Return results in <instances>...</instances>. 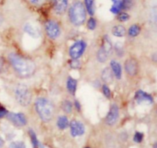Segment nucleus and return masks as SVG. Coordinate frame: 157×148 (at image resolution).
Here are the masks:
<instances>
[{
  "label": "nucleus",
  "instance_id": "e433bc0d",
  "mask_svg": "<svg viewBox=\"0 0 157 148\" xmlns=\"http://www.w3.org/2000/svg\"><path fill=\"white\" fill-rule=\"evenodd\" d=\"M75 107H76V109L78 111H81V104H80L79 101H75Z\"/></svg>",
  "mask_w": 157,
  "mask_h": 148
},
{
  "label": "nucleus",
  "instance_id": "f704fd0d",
  "mask_svg": "<svg viewBox=\"0 0 157 148\" xmlns=\"http://www.w3.org/2000/svg\"><path fill=\"white\" fill-rule=\"evenodd\" d=\"M71 68H79V66L81 65V64H80L79 61L77 59H73L71 61Z\"/></svg>",
  "mask_w": 157,
  "mask_h": 148
},
{
  "label": "nucleus",
  "instance_id": "423d86ee",
  "mask_svg": "<svg viewBox=\"0 0 157 148\" xmlns=\"http://www.w3.org/2000/svg\"><path fill=\"white\" fill-rule=\"evenodd\" d=\"M45 31L48 36L52 39H56L61 34V29L58 23L53 20H49L45 23Z\"/></svg>",
  "mask_w": 157,
  "mask_h": 148
},
{
  "label": "nucleus",
  "instance_id": "a19ab883",
  "mask_svg": "<svg viewBox=\"0 0 157 148\" xmlns=\"http://www.w3.org/2000/svg\"><path fill=\"white\" fill-rule=\"evenodd\" d=\"M154 148H157V141L156 143H155V144H154Z\"/></svg>",
  "mask_w": 157,
  "mask_h": 148
},
{
  "label": "nucleus",
  "instance_id": "393cba45",
  "mask_svg": "<svg viewBox=\"0 0 157 148\" xmlns=\"http://www.w3.org/2000/svg\"><path fill=\"white\" fill-rule=\"evenodd\" d=\"M61 107H62V110L64 111L65 113L69 114L72 111V109H73V104H72V103L70 101L66 100V101H63Z\"/></svg>",
  "mask_w": 157,
  "mask_h": 148
},
{
  "label": "nucleus",
  "instance_id": "9b49d317",
  "mask_svg": "<svg viewBox=\"0 0 157 148\" xmlns=\"http://www.w3.org/2000/svg\"><path fill=\"white\" fill-rule=\"evenodd\" d=\"M23 30L25 32L27 35H29V36L32 37L33 38H38L41 36V32H40V29H38V27H37L36 25H35L32 23H26L24 25L23 28Z\"/></svg>",
  "mask_w": 157,
  "mask_h": 148
},
{
  "label": "nucleus",
  "instance_id": "5701e85b",
  "mask_svg": "<svg viewBox=\"0 0 157 148\" xmlns=\"http://www.w3.org/2000/svg\"><path fill=\"white\" fill-rule=\"evenodd\" d=\"M150 22L154 29H157V7L153 8L150 12Z\"/></svg>",
  "mask_w": 157,
  "mask_h": 148
},
{
  "label": "nucleus",
  "instance_id": "2eb2a0df",
  "mask_svg": "<svg viewBox=\"0 0 157 148\" xmlns=\"http://www.w3.org/2000/svg\"><path fill=\"white\" fill-rule=\"evenodd\" d=\"M110 69L117 79H121L122 77V68L121 64L115 60L110 61Z\"/></svg>",
  "mask_w": 157,
  "mask_h": 148
},
{
  "label": "nucleus",
  "instance_id": "b1692460",
  "mask_svg": "<svg viewBox=\"0 0 157 148\" xmlns=\"http://www.w3.org/2000/svg\"><path fill=\"white\" fill-rule=\"evenodd\" d=\"M140 33V27L138 25H133L130 27L128 30V34L131 37L137 36Z\"/></svg>",
  "mask_w": 157,
  "mask_h": 148
},
{
  "label": "nucleus",
  "instance_id": "1a4fd4ad",
  "mask_svg": "<svg viewBox=\"0 0 157 148\" xmlns=\"http://www.w3.org/2000/svg\"><path fill=\"white\" fill-rule=\"evenodd\" d=\"M119 118V107L116 104H113L106 116L105 121L108 125L112 126L117 122Z\"/></svg>",
  "mask_w": 157,
  "mask_h": 148
},
{
  "label": "nucleus",
  "instance_id": "20e7f679",
  "mask_svg": "<svg viewBox=\"0 0 157 148\" xmlns=\"http://www.w3.org/2000/svg\"><path fill=\"white\" fill-rule=\"evenodd\" d=\"M14 96L17 102L21 106H28L32 101V94L29 88L24 84H18L14 88Z\"/></svg>",
  "mask_w": 157,
  "mask_h": 148
},
{
  "label": "nucleus",
  "instance_id": "f257e3e1",
  "mask_svg": "<svg viewBox=\"0 0 157 148\" xmlns=\"http://www.w3.org/2000/svg\"><path fill=\"white\" fill-rule=\"evenodd\" d=\"M8 60L15 72L23 78L30 77L35 71V64L32 60L23 58L15 53L8 55Z\"/></svg>",
  "mask_w": 157,
  "mask_h": 148
},
{
  "label": "nucleus",
  "instance_id": "412c9836",
  "mask_svg": "<svg viewBox=\"0 0 157 148\" xmlns=\"http://www.w3.org/2000/svg\"><path fill=\"white\" fill-rule=\"evenodd\" d=\"M84 3H85V7L87 12L90 15H93L95 11L94 0H84Z\"/></svg>",
  "mask_w": 157,
  "mask_h": 148
},
{
  "label": "nucleus",
  "instance_id": "bb28decb",
  "mask_svg": "<svg viewBox=\"0 0 157 148\" xmlns=\"http://www.w3.org/2000/svg\"><path fill=\"white\" fill-rule=\"evenodd\" d=\"M114 50L117 55L119 57H122L123 55H124V48H123V45H121V43L117 42L116 44H115Z\"/></svg>",
  "mask_w": 157,
  "mask_h": 148
},
{
  "label": "nucleus",
  "instance_id": "79ce46f5",
  "mask_svg": "<svg viewBox=\"0 0 157 148\" xmlns=\"http://www.w3.org/2000/svg\"><path fill=\"white\" fill-rule=\"evenodd\" d=\"M85 148H90V147H85Z\"/></svg>",
  "mask_w": 157,
  "mask_h": 148
},
{
  "label": "nucleus",
  "instance_id": "4c0bfd02",
  "mask_svg": "<svg viewBox=\"0 0 157 148\" xmlns=\"http://www.w3.org/2000/svg\"><path fill=\"white\" fill-rule=\"evenodd\" d=\"M3 68H4V61L2 58H0V72L3 70Z\"/></svg>",
  "mask_w": 157,
  "mask_h": 148
},
{
  "label": "nucleus",
  "instance_id": "f03ea898",
  "mask_svg": "<svg viewBox=\"0 0 157 148\" xmlns=\"http://www.w3.org/2000/svg\"><path fill=\"white\" fill-rule=\"evenodd\" d=\"M35 109L38 116L44 122H49L55 115V106L50 100L40 98L35 101Z\"/></svg>",
  "mask_w": 157,
  "mask_h": 148
},
{
  "label": "nucleus",
  "instance_id": "7ed1b4c3",
  "mask_svg": "<svg viewBox=\"0 0 157 148\" xmlns=\"http://www.w3.org/2000/svg\"><path fill=\"white\" fill-rule=\"evenodd\" d=\"M69 18L71 22L77 26L84 24L86 20V10L81 2H74L69 9Z\"/></svg>",
  "mask_w": 157,
  "mask_h": 148
},
{
  "label": "nucleus",
  "instance_id": "9d476101",
  "mask_svg": "<svg viewBox=\"0 0 157 148\" xmlns=\"http://www.w3.org/2000/svg\"><path fill=\"white\" fill-rule=\"evenodd\" d=\"M69 125H70L71 134L73 137L81 136L85 132V127L81 121L73 120L71 121Z\"/></svg>",
  "mask_w": 157,
  "mask_h": 148
},
{
  "label": "nucleus",
  "instance_id": "2f4dec72",
  "mask_svg": "<svg viewBox=\"0 0 157 148\" xmlns=\"http://www.w3.org/2000/svg\"><path fill=\"white\" fill-rule=\"evenodd\" d=\"M102 92L104 93V95H105L106 98H110V95H111V93H110V89L107 84H103L102 86Z\"/></svg>",
  "mask_w": 157,
  "mask_h": 148
},
{
  "label": "nucleus",
  "instance_id": "ddd939ff",
  "mask_svg": "<svg viewBox=\"0 0 157 148\" xmlns=\"http://www.w3.org/2000/svg\"><path fill=\"white\" fill-rule=\"evenodd\" d=\"M54 9L58 14H63L65 12L68 4V0H52Z\"/></svg>",
  "mask_w": 157,
  "mask_h": 148
},
{
  "label": "nucleus",
  "instance_id": "72a5a7b5",
  "mask_svg": "<svg viewBox=\"0 0 157 148\" xmlns=\"http://www.w3.org/2000/svg\"><path fill=\"white\" fill-rule=\"evenodd\" d=\"M8 113H9V112H8L7 109H6L4 106L0 104V119H2V118H6V115H8Z\"/></svg>",
  "mask_w": 157,
  "mask_h": 148
},
{
  "label": "nucleus",
  "instance_id": "39448f33",
  "mask_svg": "<svg viewBox=\"0 0 157 148\" xmlns=\"http://www.w3.org/2000/svg\"><path fill=\"white\" fill-rule=\"evenodd\" d=\"M86 49V43L84 41H77L69 49V54L73 59H78L84 54Z\"/></svg>",
  "mask_w": 157,
  "mask_h": 148
},
{
  "label": "nucleus",
  "instance_id": "58836bf2",
  "mask_svg": "<svg viewBox=\"0 0 157 148\" xmlns=\"http://www.w3.org/2000/svg\"><path fill=\"white\" fill-rule=\"evenodd\" d=\"M3 145H4V141H3V139L0 136V148L2 147Z\"/></svg>",
  "mask_w": 157,
  "mask_h": 148
},
{
  "label": "nucleus",
  "instance_id": "f3484780",
  "mask_svg": "<svg viewBox=\"0 0 157 148\" xmlns=\"http://www.w3.org/2000/svg\"><path fill=\"white\" fill-rule=\"evenodd\" d=\"M77 86H78V81L75 78L69 77L67 80V88L71 95H75L76 93Z\"/></svg>",
  "mask_w": 157,
  "mask_h": 148
},
{
  "label": "nucleus",
  "instance_id": "dca6fc26",
  "mask_svg": "<svg viewBox=\"0 0 157 148\" xmlns=\"http://www.w3.org/2000/svg\"><path fill=\"white\" fill-rule=\"evenodd\" d=\"M113 76L110 68H105L101 73V78L106 84H110L113 81Z\"/></svg>",
  "mask_w": 157,
  "mask_h": 148
},
{
  "label": "nucleus",
  "instance_id": "a211bd4d",
  "mask_svg": "<svg viewBox=\"0 0 157 148\" xmlns=\"http://www.w3.org/2000/svg\"><path fill=\"white\" fill-rule=\"evenodd\" d=\"M126 32H127V31H126L125 27L121 25L114 26L112 29V33L116 37H124L126 35Z\"/></svg>",
  "mask_w": 157,
  "mask_h": 148
},
{
  "label": "nucleus",
  "instance_id": "6e6552de",
  "mask_svg": "<svg viewBox=\"0 0 157 148\" xmlns=\"http://www.w3.org/2000/svg\"><path fill=\"white\" fill-rule=\"evenodd\" d=\"M124 69H125L126 73L129 76L134 77L135 75H137L139 66H138L136 60L133 58H130L126 60L125 63H124Z\"/></svg>",
  "mask_w": 157,
  "mask_h": 148
},
{
  "label": "nucleus",
  "instance_id": "6ab92c4d",
  "mask_svg": "<svg viewBox=\"0 0 157 148\" xmlns=\"http://www.w3.org/2000/svg\"><path fill=\"white\" fill-rule=\"evenodd\" d=\"M110 1L112 2V6L110 11L113 14H119L122 9L121 0H110Z\"/></svg>",
  "mask_w": 157,
  "mask_h": 148
},
{
  "label": "nucleus",
  "instance_id": "7c9ffc66",
  "mask_svg": "<svg viewBox=\"0 0 157 148\" xmlns=\"http://www.w3.org/2000/svg\"><path fill=\"white\" fill-rule=\"evenodd\" d=\"M143 139H144V134L141 132H136L133 137V141L136 143H140L142 142Z\"/></svg>",
  "mask_w": 157,
  "mask_h": 148
},
{
  "label": "nucleus",
  "instance_id": "4468645a",
  "mask_svg": "<svg viewBox=\"0 0 157 148\" xmlns=\"http://www.w3.org/2000/svg\"><path fill=\"white\" fill-rule=\"evenodd\" d=\"M101 49L109 56L111 55L112 51H113V45H112V42L110 38L107 35H104V38H103Z\"/></svg>",
  "mask_w": 157,
  "mask_h": 148
},
{
  "label": "nucleus",
  "instance_id": "cd10ccee",
  "mask_svg": "<svg viewBox=\"0 0 157 148\" xmlns=\"http://www.w3.org/2000/svg\"><path fill=\"white\" fill-rule=\"evenodd\" d=\"M121 4H122V9H130L133 7V0H121Z\"/></svg>",
  "mask_w": 157,
  "mask_h": 148
},
{
  "label": "nucleus",
  "instance_id": "4be33fe9",
  "mask_svg": "<svg viewBox=\"0 0 157 148\" xmlns=\"http://www.w3.org/2000/svg\"><path fill=\"white\" fill-rule=\"evenodd\" d=\"M29 135L31 138V141H32V146H33V147L34 148L39 147L40 146L39 141H38L36 134H35V133L34 132V130H31L30 129V130H29Z\"/></svg>",
  "mask_w": 157,
  "mask_h": 148
},
{
  "label": "nucleus",
  "instance_id": "c85d7f7f",
  "mask_svg": "<svg viewBox=\"0 0 157 148\" xmlns=\"http://www.w3.org/2000/svg\"><path fill=\"white\" fill-rule=\"evenodd\" d=\"M9 148H26L25 145L21 141H14L9 144Z\"/></svg>",
  "mask_w": 157,
  "mask_h": 148
},
{
  "label": "nucleus",
  "instance_id": "0eeeda50",
  "mask_svg": "<svg viewBox=\"0 0 157 148\" xmlns=\"http://www.w3.org/2000/svg\"><path fill=\"white\" fill-rule=\"evenodd\" d=\"M11 123L17 127H23L27 124V118L24 114L21 113H8L6 117Z\"/></svg>",
  "mask_w": 157,
  "mask_h": 148
},
{
  "label": "nucleus",
  "instance_id": "ea45409f",
  "mask_svg": "<svg viewBox=\"0 0 157 148\" xmlns=\"http://www.w3.org/2000/svg\"><path fill=\"white\" fill-rule=\"evenodd\" d=\"M2 21H3V19H2V15H0V25H1L2 24Z\"/></svg>",
  "mask_w": 157,
  "mask_h": 148
},
{
  "label": "nucleus",
  "instance_id": "a878e982",
  "mask_svg": "<svg viewBox=\"0 0 157 148\" xmlns=\"http://www.w3.org/2000/svg\"><path fill=\"white\" fill-rule=\"evenodd\" d=\"M108 57L109 55H107L105 52H103L101 49L98 50V54H97V58H98V61H100L101 63L105 62L107 60V58H108Z\"/></svg>",
  "mask_w": 157,
  "mask_h": 148
},
{
  "label": "nucleus",
  "instance_id": "473e14b6",
  "mask_svg": "<svg viewBox=\"0 0 157 148\" xmlns=\"http://www.w3.org/2000/svg\"><path fill=\"white\" fill-rule=\"evenodd\" d=\"M117 18L121 21H127L130 18V15L127 13H126V12H121V13L118 15Z\"/></svg>",
  "mask_w": 157,
  "mask_h": 148
},
{
  "label": "nucleus",
  "instance_id": "aec40b11",
  "mask_svg": "<svg viewBox=\"0 0 157 148\" xmlns=\"http://www.w3.org/2000/svg\"><path fill=\"white\" fill-rule=\"evenodd\" d=\"M57 125H58V128L61 130H64V129L67 128L69 125L68 119L66 116H60L58 118V121H57Z\"/></svg>",
  "mask_w": 157,
  "mask_h": 148
},
{
  "label": "nucleus",
  "instance_id": "f8f14e48",
  "mask_svg": "<svg viewBox=\"0 0 157 148\" xmlns=\"http://www.w3.org/2000/svg\"><path fill=\"white\" fill-rule=\"evenodd\" d=\"M135 100L138 104H142V103L152 104L153 102V97L142 90H139L136 92V95H135Z\"/></svg>",
  "mask_w": 157,
  "mask_h": 148
},
{
  "label": "nucleus",
  "instance_id": "c9c22d12",
  "mask_svg": "<svg viewBox=\"0 0 157 148\" xmlns=\"http://www.w3.org/2000/svg\"><path fill=\"white\" fill-rule=\"evenodd\" d=\"M28 1L33 5H38L41 2H42L43 0H28Z\"/></svg>",
  "mask_w": 157,
  "mask_h": 148
},
{
  "label": "nucleus",
  "instance_id": "c756f323",
  "mask_svg": "<svg viewBox=\"0 0 157 148\" xmlns=\"http://www.w3.org/2000/svg\"><path fill=\"white\" fill-rule=\"evenodd\" d=\"M96 26H97L96 20H95L94 18H89L88 21H87V28H88L90 30H94Z\"/></svg>",
  "mask_w": 157,
  "mask_h": 148
}]
</instances>
